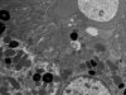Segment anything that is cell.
Wrapping results in <instances>:
<instances>
[{
    "instance_id": "cell-1",
    "label": "cell",
    "mask_w": 126,
    "mask_h": 95,
    "mask_svg": "<svg viewBox=\"0 0 126 95\" xmlns=\"http://www.w3.org/2000/svg\"><path fill=\"white\" fill-rule=\"evenodd\" d=\"M63 95H111L110 90L97 79L79 76L67 84Z\"/></svg>"
},
{
    "instance_id": "cell-2",
    "label": "cell",
    "mask_w": 126,
    "mask_h": 95,
    "mask_svg": "<svg viewBox=\"0 0 126 95\" xmlns=\"http://www.w3.org/2000/svg\"><path fill=\"white\" fill-rule=\"evenodd\" d=\"M82 12L94 20H109L117 10L116 1H79Z\"/></svg>"
}]
</instances>
